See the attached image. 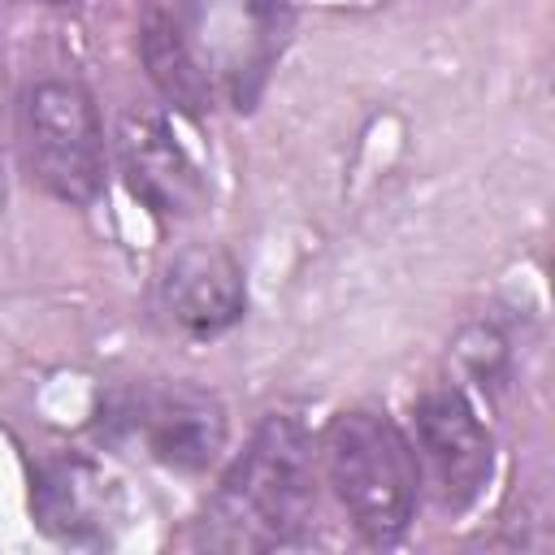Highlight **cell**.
I'll return each instance as SVG.
<instances>
[{"label":"cell","mask_w":555,"mask_h":555,"mask_svg":"<svg viewBox=\"0 0 555 555\" xmlns=\"http://www.w3.org/2000/svg\"><path fill=\"white\" fill-rule=\"evenodd\" d=\"M43 4H61V0H43Z\"/></svg>","instance_id":"obj_12"},{"label":"cell","mask_w":555,"mask_h":555,"mask_svg":"<svg viewBox=\"0 0 555 555\" xmlns=\"http://www.w3.org/2000/svg\"><path fill=\"white\" fill-rule=\"evenodd\" d=\"M104 421L178 473H204L225 447V408L186 382L130 390L108 403Z\"/></svg>","instance_id":"obj_6"},{"label":"cell","mask_w":555,"mask_h":555,"mask_svg":"<svg viewBox=\"0 0 555 555\" xmlns=\"http://www.w3.org/2000/svg\"><path fill=\"white\" fill-rule=\"evenodd\" d=\"M30 512L35 525L56 542L104 546L121 525V490L95 460L61 451L35 468Z\"/></svg>","instance_id":"obj_9"},{"label":"cell","mask_w":555,"mask_h":555,"mask_svg":"<svg viewBox=\"0 0 555 555\" xmlns=\"http://www.w3.org/2000/svg\"><path fill=\"white\" fill-rule=\"evenodd\" d=\"M317 516V447L295 416H264L225 468L204 512V542L221 551L295 546Z\"/></svg>","instance_id":"obj_2"},{"label":"cell","mask_w":555,"mask_h":555,"mask_svg":"<svg viewBox=\"0 0 555 555\" xmlns=\"http://www.w3.org/2000/svg\"><path fill=\"white\" fill-rule=\"evenodd\" d=\"M117 165L130 195L169 221L195 217L208 204V182L169 121L147 108H130L117 121Z\"/></svg>","instance_id":"obj_7"},{"label":"cell","mask_w":555,"mask_h":555,"mask_svg":"<svg viewBox=\"0 0 555 555\" xmlns=\"http://www.w3.org/2000/svg\"><path fill=\"white\" fill-rule=\"evenodd\" d=\"M321 464L347 520L369 542L408 533L421 499V473L408 434L377 408H347L325 425Z\"/></svg>","instance_id":"obj_3"},{"label":"cell","mask_w":555,"mask_h":555,"mask_svg":"<svg viewBox=\"0 0 555 555\" xmlns=\"http://www.w3.org/2000/svg\"><path fill=\"white\" fill-rule=\"evenodd\" d=\"M408 442L442 512H464L481 499L494 473V438L460 386H434L416 399Z\"/></svg>","instance_id":"obj_5"},{"label":"cell","mask_w":555,"mask_h":555,"mask_svg":"<svg viewBox=\"0 0 555 555\" xmlns=\"http://www.w3.org/2000/svg\"><path fill=\"white\" fill-rule=\"evenodd\" d=\"M291 35L278 0H143L139 56L152 87L186 108H251Z\"/></svg>","instance_id":"obj_1"},{"label":"cell","mask_w":555,"mask_h":555,"mask_svg":"<svg viewBox=\"0 0 555 555\" xmlns=\"http://www.w3.org/2000/svg\"><path fill=\"white\" fill-rule=\"evenodd\" d=\"M17 134L30 178L65 199L91 204L104 186V121L95 95L74 78H39L22 91Z\"/></svg>","instance_id":"obj_4"},{"label":"cell","mask_w":555,"mask_h":555,"mask_svg":"<svg viewBox=\"0 0 555 555\" xmlns=\"http://www.w3.org/2000/svg\"><path fill=\"white\" fill-rule=\"evenodd\" d=\"M0 208H4V156H0Z\"/></svg>","instance_id":"obj_11"},{"label":"cell","mask_w":555,"mask_h":555,"mask_svg":"<svg viewBox=\"0 0 555 555\" xmlns=\"http://www.w3.org/2000/svg\"><path fill=\"white\" fill-rule=\"evenodd\" d=\"M156 308L191 338L225 334L247 308L243 264L221 243H186L156 273Z\"/></svg>","instance_id":"obj_8"},{"label":"cell","mask_w":555,"mask_h":555,"mask_svg":"<svg viewBox=\"0 0 555 555\" xmlns=\"http://www.w3.org/2000/svg\"><path fill=\"white\" fill-rule=\"evenodd\" d=\"M455 360L481 390H494L507 377V338L494 325H468L455 338Z\"/></svg>","instance_id":"obj_10"}]
</instances>
